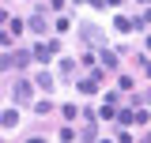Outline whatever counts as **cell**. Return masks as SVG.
Segmentation results:
<instances>
[{"label": "cell", "instance_id": "1", "mask_svg": "<svg viewBox=\"0 0 151 143\" xmlns=\"http://www.w3.org/2000/svg\"><path fill=\"white\" fill-rule=\"evenodd\" d=\"M79 34L87 38V45H102V41H106V34H102L98 26H91V23H83V26H79Z\"/></svg>", "mask_w": 151, "mask_h": 143}, {"label": "cell", "instance_id": "2", "mask_svg": "<svg viewBox=\"0 0 151 143\" xmlns=\"http://www.w3.org/2000/svg\"><path fill=\"white\" fill-rule=\"evenodd\" d=\"M53 53H60V41H42V45H34V53H30V56H38V60H49Z\"/></svg>", "mask_w": 151, "mask_h": 143}, {"label": "cell", "instance_id": "3", "mask_svg": "<svg viewBox=\"0 0 151 143\" xmlns=\"http://www.w3.org/2000/svg\"><path fill=\"white\" fill-rule=\"evenodd\" d=\"M12 98H15V102H30V83H27V79H15V87H12Z\"/></svg>", "mask_w": 151, "mask_h": 143}, {"label": "cell", "instance_id": "4", "mask_svg": "<svg viewBox=\"0 0 151 143\" xmlns=\"http://www.w3.org/2000/svg\"><path fill=\"white\" fill-rule=\"evenodd\" d=\"M8 60H12V68H27L30 64V53L27 49H15V53H8Z\"/></svg>", "mask_w": 151, "mask_h": 143}, {"label": "cell", "instance_id": "5", "mask_svg": "<svg viewBox=\"0 0 151 143\" xmlns=\"http://www.w3.org/2000/svg\"><path fill=\"white\" fill-rule=\"evenodd\" d=\"M0 124H4V128H15L19 124V109H4V113H0Z\"/></svg>", "mask_w": 151, "mask_h": 143}, {"label": "cell", "instance_id": "6", "mask_svg": "<svg viewBox=\"0 0 151 143\" xmlns=\"http://www.w3.org/2000/svg\"><path fill=\"white\" fill-rule=\"evenodd\" d=\"M98 60H102V68H117V53H110V49H102V56H98Z\"/></svg>", "mask_w": 151, "mask_h": 143}, {"label": "cell", "instance_id": "7", "mask_svg": "<svg viewBox=\"0 0 151 143\" xmlns=\"http://www.w3.org/2000/svg\"><path fill=\"white\" fill-rule=\"evenodd\" d=\"M27 26H30L34 34H42V30H45V15H30V23H27Z\"/></svg>", "mask_w": 151, "mask_h": 143}, {"label": "cell", "instance_id": "8", "mask_svg": "<svg viewBox=\"0 0 151 143\" xmlns=\"http://www.w3.org/2000/svg\"><path fill=\"white\" fill-rule=\"evenodd\" d=\"M76 87L83 90V94H94V90H98V79H79V83H76Z\"/></svg>", "mask_w": 151, "mask_h": 143}, {"label": "cell", "instance_id": "9", "mask_svg": "<svg viewBox=\"0 0 151 143\" xmlns=\"http://www.w3.org/2000/svg\"><path fill=\"white\" fill-rule=\"evenodd\" d=\"M113 113H117V106H113V102H102V109H98V117H102V121H113Z\"/></svg>", "mask_w": 151, "mask_h": 143}, {"label": "cell", "instance_id": "10", "mask_svg": "<svg viewBox=\"0 0 151 143\" xmlns=\"http://www.w3.org/2000/svg\"><path fill=\"white\" fill-rule=\"evenodd\" d=\"M38 87H42V90H53V75H49V72H38Z\"/></svg>", "mask_w": 151, "mask_h": 143}, {"label": "cell", "instance_id": "11", "mask_svg": "<svg viewBox=\"0 0 151 143\" xmlns=\"http://www.w3.org/2000/svg\"><path fill=\"white\" fill-rule=\"evenodd\" d=\"M113 26H117V30L125 34V30H132V19H125V15H117V19H113Z\"/></svg>", "mask_w": 151, "mask_h": 143}, {"label": "cell", "instance_id": "12", "mask_svg": "<svg viewBox=\"0 0 151 143\" xmlns=\"http://www.w3.org/2000/svg\"><path fill=\"white\" fill-rule=\"evenodd\" d=\"M60 72L72 79V75H76V60H68V56H64V60H60Z\"/></svg>", "mask_w": 151, "mask_h": 143}, {"label": "cell", "instance_id": "13", "mask_svg": "<svg viewBox=\"0 0 151 143\" xmlns=\"http://www.w3.org/2000/svg\"><path fill=\"white\" fill-rule=\"evenodd\" d=\"M8 34H12V38L23 34V23H19V19H12V23H8Z\"/></svg>", "mask_w": 151, "mask_h": 143}, {"label": "cell", "instance_id": "14", "mask_svg": "<svg viewBox=\"0 0 151 143\" xmlns=\"http://www.w3.org/2000/svg\"><path fill=\"white\" fill-rule=\"evenodd\" d=\"M113 117H117L121 124H132V109H121V113H113Z\"/></svg>", "mask_w": 151, "mask_h": 143}, {"label": "cell", "instance_id": "15", "mask_svg": "<svg viewBox=\"0 0 151 143\" xmlns=\"http://www.w3.org/2000/svg\"><path fill=\"white\" fill-rule=\"evenodd\" d=\"M12 68V60H8V53H0V72H8Z\"/></svg>", "mask_w": 151, "mask_h": 143}]
</instances>
